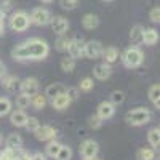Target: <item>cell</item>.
Returning <instances> with one entry per match:
<instances>
[{
	"label": "cell",
	"instance_id": "1",
	"mask_svg": "<svg viewBox=\"0 0 160 160\" xmlns=\"http://www.w3.org/2000/svg\"><path fill=\"white\" fill-rule=\"evenodd\" d=\"M50 55V45L45 40L34 37L29 38L26 42L16 45L11 50V56L16 61H38V59H45Z\"/></svg>",
	"mask_w": 160,
	"mask_h": 160
},
{
	"label": "cell",
	"instance_id": "2",
	"mask_svg": "<svg viewBox=\"0 0 160 160\" xmlns=\"http://www.w3.org/2000/svg\"><path fill=\"white\" fill-rule=\"evenodd\" d=\"M125 122L131 127H142L146 123L151 122V112L146 108H136L127 112L125 115Z\"/></svg>",
	"mask_w": 160,
	"mask_h": 160
},
{
	"label": "cell",
	"instance_id": "3",
	"mask_svg": "<svg viewBox=\"0 0 160 160\" xmlns=\"http://www.w3.org/2000/svg\"><path fill=\"white\" fill-rule=\"evenodd\" d=\"M122 61H123V66L128 69H135V68H139L144 61V55L142 51L138 48V47H130L123 51L122 55Z\"/></svg>",
	"mask_w": 160,
	"mask_h": 160
},
{
	"label": "cell",
	"instance_id": "4",
	"mask_svg": "<svg viewBox=\"0 0 160 160\" xmlns=\"http://www.w3.org/2000/svg\"><path fill=\"white\" fill-rule=\"evenodd\" d=\"M10 28L11 31L15 32H24L29 29L31 26V19H29V15L26 11H15L13 15L10 16Z\"/></svg>",
	"mask_w": 160,
	"mask_h": 160
},
{
	"label": "cell",
	"instance_id": "5",
	"mask_svg": "<svg viewBox=\"0 0 160 160\" xmlns=\"http://www.w3.org/2000/svg\"><path fill=\"white\" fill-rule=\"evenodd\" d=\"M29 19H31V24L34 26H47L50 24V19H51V13L47 10V8H34L32 13L29 15Z\"/></svg>",
	"mask_w": 160,
	"mask_h": 160
},
{
	"label": "cell",
	"instance_id": "6",
	"mask_svg": "<svg viewBox=\"0 0 160 160\" xmlns=\"http://www.w3.org/2000/svg\"><path fill=\"white\" fill-rule=\"evenodd\" d=\"M101 53H102L101 42H98V40H88V42H85L83 56H87L90 59H98V58H101Z\"/></svg>",
	"mask_w": 160,
	"mask_h": 160
},
{
	"label": "cell",
	"instance_id": "7",
	"mask_svg": "<svg viewBox=\"0 0 160 160\" xmlns=\"http://www.w3.org/2000/svg\"><path fill=\"white\" fill-rule=\"evenodd\" d=\"M98 151H99V146H98L96 141H93V139H87V141L82 142V146H80V154H82L83 160H88L91 157H96Z\"/></svg>",
	"mask_w": 160,
	"mask_h": 160
},
{
	"label": "cell",
	"instance_id": "8",
	"mask_svg": "<svg viewBox=\"0 0 160 160\" xmlns=\"http://www.w3.org/2000/svg\"><path fill=\"white\" fill-rule=\"evenodd\" d=\"M34 135H35V138H37L38 141L45 142V141L55 139L56 130H55V127H51V125H40V127L34 131Z\"/></svg>",
	"mask_w": 160,
	"mask_h": 160
},
{
	"label": "cell",
	"instance_id": "9",
	"mask_svg": "<svg viewBox=\"0 0 160 160\" xmlns=\"http://www.w3.org/2000/svg\"><path fill=\"white\" fill-rule=\"evenodd\" d=\"M19 90H21V93H24V95L34 96L35 93H38V80L34 78V77H28V78L21 80Z\"/></svg>",
	"mask_w": 160,
	"mask_h": 160
},
{
	"label": "cell",
	"instance_id": "10",
	"mask_svg": "<svg viewBox=\"0 0 160 160\" xmlns=\"http://www.w3.org/2000/svg\"><path fill=\"white\" fill-rule=\"evenodd\" d=\"M83 47H85V42L82 38H71V42H69V47H68V53H69V56L77 59V58H82L83 56Z\"/></svg>",
	"mask_w": 160,
	"mask_h": 160
},
{
	"label": "cell",
	"instance_id": "11",
	"mask_svg": "<svg viewBox=\"0 0 160 160\" xmlns=\"http://www.w3.org/2000/svg\"><path fill=\"white\" fill-rule=\"evenodd\" d=\"M50 26L55 34H66L69 29V21L66 19L64 16H51L50 19Z\"/></svg>",
	"mask_w": 160,
	"mask_h": 160
},
{
	"label": "cell",
	"instance_id": "12",
	"mask_svg": "<svg viewBox=\"0 0 160 160\" xmlns=\"http://www.w3.org/2000/svg\"><path fill=\"white\" fill-rule=\"evenodd\" d=\"M115 114V106L111 102V101H102L98 109H96V115L101 118V120H108V118H112Z\"/></svg>",
	"mask_w": 160,
	"mask_h": 160
},
{
	"label": "cell",
	"instance_id": "13",
	"mask_svg": "<svg viewBox=\"0 0 160 160\" xmlns=\"http://www.w3.org/2000/svg\"><path fill=\"white\" fill-rule=\"evenodd\" d=\"M93 75H95L98 80H108V78L112 75L111 64H108V62H99V64H96L95 69H93Z\"/></svg>",
	"mask_w": 160,
	"mask_h": 160
},
{
	"label": "cell",
	"instance_id": "14",
	"mask_svg": "<svg viewBox=\"0 0 160 160\" xmlns=\"http://www.w3.org/2000/svg\"><path fill=\"white\" fill-rule=\"evenodd\" d=\"M71 99H69V96L66 95V91L64 93H59L58 96H55L51 99V106H53V109H56V111H66L71 106Z\"/></svg>",
	"mask_w": 160,
	"mask_h": 160
},
{
	"label": "cell",
	"instance_id": "15",
	"mask_svg": "<svg viewBox=\"0 0 160 160\" xmlns=\"http://www.w3.org/2000/svg\"><path fill=\"white\" fill-rule=\"evenodd\" d=\"M26 120H28V114H26L22 109H18V111H11L10 112V122L11 125L15 127H24L26 125Z\"/></svg>",
	"mask_w": 160,
	"mask_h": 160
},
{
	"label": "cell",
	"instance_id": "16",
	"mask_svg": "<svg viewBox=\"0 0 160 160\" xmlns=\"http://www.w3.org/2000/svg\"><path fill=\"white\" fill-rule=\"evenodd\" d=\"M19 83H21V80L15 75H5L3 80L0 82V85H3V88L8 91V93H13V91H16L19 88Z\"/></svg>",
	"mask_w": 160,
	"mask_h": 160
},
{
	"label": "cell",
	"instance_id": "17",
	"mask_svg": "<svg viewBox=\"0 0 160 160\" xmlns=\"http://www.w3.org/2000/svg\"><path fill=\"white\" fill-rule=\"evenodd\" d=\"M82 26L87 29V31H93L99 26V18L93 13H87V15L82 18Z\"/></svg>",
	"mask_w": 160,
	"mask_h": 160
},
{
	"label": "cell",
	"instance_id": "18",
	"mask_svg": "<svg viewBox=\"0 0 160 160\" xmlns=\"http://www.w3.org/2000/svg\"><path fill=\"white\" fill-rule=\"evenodd\" d=\"M48 102V98L45 96V93H35L34 96H31V106L35 111H42Z\"/></svg>",
	"mask_w": 160,
	"mask_h": 160
},
{
	"label": "cell",
	"instance_id": "19",
	"mask_svg": "<svg viewBox=\"0 0 160 160\" xmlns=\"http://www.w3.org/2000/svg\"><path fill=\"white\" fill-rule=\"evenodd\" d=\"M158 42V32L155 31V29H144L142 31V43H146V45H149V47H152V45H155Z\"/></svg>",
	"mask_w": 160,
	"mask_h": 160
},
{
	"label": "cell",
	"instance_id": "20",
	"mask_svg": "<svg viewBox=\"0 0 160 160\" xmlns=\"http://www.w3.org/2000/svg\"><path fill=\"white\" fill-rule=\"evenodd\" d=\"M101 56L104 59V62H108V64H112L118 59V50L115 47H108V48H102V53H101Z\"/></svg>",
	"mask_w": 160,
	"mask_h": 160
},
{
	"label": "cell",
	"instance_id": "21",
	"mask_svg": "<svg viewBox=\"0 0 160 160\" xmlns=\"http://www.w3.org/2000/svg\"><path fill=\"white\" fill-rule=\"evenodd\" d=\"M148 96H149V101L158 109V108H160V85H158V83H154V85L149 87Z\"/></svg>",
	"mask_w": 160,
	"mask_h": 160
},
{
	"label": "cell",
	"instance_id": "22",
	"mask_svg": "<svg viewBox=\"0 0 160 160\" xmlns=\"http://www.w3.org/2000/svg\"><path fill=\"white\" fill-rule=\"evenodd\" d=\"M5 146L8 149H19V148H22L21 135H18V133H11V135H8V138L5 139Z\"/></svg>",
	"mask_w": 160,
	"mask_h": 160
},
{
	"label": "cell",
	"instance_id": "23",
	"mask_svg": "<svg viewBox=\"0 0 160 160\" xmlns=\"http://www.w3.org/2000/svg\"><path fill=\"white\" fill-rule=\"evenodd\" d=\"M142 31H144V28H142V26H139V24H136V26H133V28H131V31H130V40H131L133 45L142 43Z\"/></svg>",
	"mask_w": 160,
	"mask_h": 160
},
{
	"label": "cell",
	"instance_id": "24",
	"mask_svg": "<svg viewBox=\"0 0 160 160\" xmlns=\"http://www.w3.org/2000/svg\"><path fill=\"white\" fill-rule=\"evenodd\" d=\"M148 141L152 149H157L160 146V128L158 127H154L148 131Z\"/></svg>",
	"mask_w": 160,
	"mask_h": 160
},
{
	"label": "cell",
	"instance_id": "25",
	"mask_svg": "<svg viewBox=\"0 0 160 160\" xmlns=\"http://www.w3.org/2000/svg\"><path fill=\"white\" fill-rule=\"evenodd\" d=\"M64 91H66L64 85H61V83H51V85H48L47 90H45V96L50 98V99H53L55 96H58L59 93H64Z\"/></svg>",
	"mask_w": 160,
	"mask_h": 160
},
{
	"label": "cell",
	"instance_id": "26",
	"mask_svg": "<svg viewBox=\"0 0 160 160\" xmlns=\"http://www.w3.org/2000/svg\"><path fill=\"white\" fill-rule=\"evenodd\" d=\"M138 160H154L155 158V149L152 148H141L136 154Z\"/></svg>",
	"mask_w": 160,
	"mask_h": 160
},
{
	"label": "cell",
	"instance_id": "27",
	"mask_svg": "<svg viewBox=\"0 0 160 160\" xmlns=\"http://www.w3.org/2000/svg\"><path fill=\"white\" fill-rule=\"evenodd\" d=\"M45 149H47V155H48V157L55 158V157L58 155L59 149H61V142H58V141H55V139H51V141H48V144H47Z\"/></svg>",
	"mask_w": 160,
	"mask_h": 160
},
{
	"label": "cell",
	"instance_id": "28",
	"mask_svg": "<svg viewBox=\"0 0 160 160\" xmlns=\"http://www.w3.org/2000/svg\"><path fill=\"white\" fill-rule=\"evenodd\" d=\"M69 42H71V38L68 35H66V34H59V37L56 38V42H55V47H56L58 51H68Z\"/></svg>",
	"mask_w": 160,
	"mask_h": 160
},
{
	"label": "cell",
	"instance_id": "29",
	"mask_svg": "<svg viewBox=\"0 0 160 160\" xmlns=\"http://www.w3.org/2000/svg\"><path fill=\"white\" fill-rule=\"evenodd\" d=\"M75 69V59L71 58V56H66L61 59V71L66 72V74H69Z\"/></svg>",
	"mask_w": 160,
	"mask_h": 160
},
{
	"label": "cell",
	"instance_id": "30",
	"mask_svg": "<svg viewBox=\"0 0 160 160\" xmlns=\"http://www.w3.org/2000/svg\"><path fill=\"white\" fill-rule=\"evenodd\" d=\"M19 149H8V148H5L3 151H0V160H18V151Z\"/></svg>",
	"mask_w": 160,
	"mask_h": 160
},
{
	"label": "cell",
	"instance_id": "31",
	"mask_svg": "<svg viewBox=\"0 0 160 160\" xmlns=\"http://www.w3.org/2000/svg\"><path fill=\"white\" fill-rule=\"evenodd\" d=\"M11 101L8 99V98H0V117H5V115H8L10 112H11Z\"/></svg>",
	"mask_w": 160,
	"mask_h": 160
},
{
	"label": "cell",
	"instance_id": "32",
	"mask_svg": "<svg viewBox=\"0 0 160 160\" xmlns=\"http://www.w3.org/2000/svg\"><path fill=\"white\" fill-rule=\"evenodd\" d=\"M109 99H111V102H112L114 106L123 104V101H125V93H123V91H120V90H114V91L111 93Z\"/></svg>",
	"mask_w": 160,
	"mask_h": 160
},
{
	"label": "cell",
	"instance_id": "33",
	"mask_svg": "<svg viewBox=\"0 0 160 160\" xmlns=\"http://www.w3.org/2000/svg\"><path fill=\"white\" fill-rule=\"evenodd\" d=\"M56 160H71L72 158V149L69 148V146H62L61 144V149L58 152V155L55 157Z\"/></svg>",
	"mask_w": 160,
	"mask_h": 160
},
{
	"label": "cell",
	"instance_id": "34",
	"mask_svg": "<svg viewBox=\"0 0 160 160\" xmlns=\"http://www.w3.org/2000/svg\"><path fill=\"white\" fill-rule=\"evenodd\" d=\"M93 87H95V82H93V78H91V77H85V78L80 80L78 91H85V93H88V91L93 90Z\"/></svg>",
	"mask_w": 160,
	"mask_h": 160
},
{
	"label": "cell",
	"instance_id": "35",
	"mask_svg": "<svg viewBox=\"0 0 160 160\" xmlns=\"http://www.w3.org/2000/svg\"><path fill=\"white\" fill-rule=\"evenodd\" d=\"M16 106H18L19 109H28L29 106H31V96L21 93V95L16 98Z\"/></svg>",
	"mask_w": 160,
	"mask_h": 160
},
{
	"label": "cell",
	"instance_id": "36",
	"mask_svg": "<svg viewBox=\"0 0 160 160\" xmlns=\"http://www.w3.org/2000/svg\"><path fill=\"white\" fill-rule=\"evenodd\" d=\"M38 127H40V122H38V118H37V117H28L24 128H28L29 131H32V133H34Z\"/></svg>",
	"mask_w": 160,
	"mask_h": 160
},
{
	"label": "cell",
	"instance_id": "37",
	"mask_svg": "<svg viewBox=\"0 0 160 160\" xmlns=\"http://www.w3.org/2000/svg\"><path fill=\"white\" fill-rule=\"evenodd\" d=\"M80 0H59V5L64 10H75Z\"/></svg>",
	"mask_w": 160,
	"mask_h": 160
},
{
	"label": "cell",
	"instance_id": "38",
	"mask_svg": "<svg viewBox=\"0 0 160 160\" xmlns=\"http://www.w3.org/2000/svg\"><path fill=\"white\" fill-rule=\"evenodd\" d=\"M102 122H104V120H101L98 115H93V117H90V118H88V125H90L93 130H98V128H101Z\"/></svg>",
	"mask_w": 160,
	"mask_h": 160
},
{
	"label": "cell",
	"instance_id": "39",
	"mask_svg": "<svg viewBox=\"0 0 160 160\" xmlns=\"http://www.w3.org/2000/svg\"><path fill=\"white\" fill-rule=\"evenodd\" d=\"M66 95L69 96V99H71V101H75V99L78 98V88H75V87L66 88Z\"/></svg>",
	"mask_w": 160,
	"mask_h": 160
},
{
	"label": "cell",
	"instance_id": "40",
	"mask_svg": "<svg viewBox=\"0 0 160 160\" xmlns=\"http://www.w3.org/2000/svg\"><path fill=\"white\" fill-rule=\"evenodd\" d=\"M149 18H151L152 22H158V21H160V10H158V7H154V8L151 10Z\"/></svg>",
	"mask_w": 160,
	"mask_h": 160
},
{
	"label": "cell",
	"instance_id": "41",
	"mask_svg": "<svg viewBox=\"0 0 160 160\" xmlns=\"http://www.w3.org/2000/svg\"><path fill=\"white\" fill-rule=\"evenodd\" d=\"M18 160H31V155L21 148V149L18 151Z\"/></svg>",
	"mask_w": 160,
	"mask_h": 160
},
{
	"label": "cell",
	"instance_id": "42",
	"mask_svg": "<svg viewBox=\"0 0 160 160\" xmlns=\"http://www.w3.org/2000/svg\"><path fill=\"white\" fill-rule=\"evenodd\" d=\"M11 7H13V0H3V2H2V7H0V8H2V10L7 13Z\"/></svg>",
	"mask_w": 160,
	"mask_h": 160
},
{
	"label": "cell",
	"instance_id": "43",
	"mask_svg": "<svg viewBox=\"0 0 160 160\" xmlns=\"http://www.w3.org/2000/svg\"><path fill=\"white\" fill-rule=\"evenodd\" d=\"M31 160H47V157L42 152H35V154L31 155Z\"/></svg>",
	"mask_w": 160,
	"mask_h": 160
},
{
	"label": "cell",
	"instance_id": "44",
	"mask_svg": "<svg viewBox=\"0 0 160 160\" xmlns=\"http://www.w3.org/2000/svg\"><path fill=\"white\" fill-rule=\"evenodd\" d=\"M7 75V68H5V64L0 61V82L3 80V77Z\"/></svg>",
	"mask_w": 160,
	"mask_h": 160
},
{
	"label": "cell",
	"instance_id": "45",
	"mask_svg": "<svg viewBox=\"0 0 160 160\" xmlns=\"http://www.w3.org/2000/svg\"><path fill=\"white\" fill-rule=\"evenodd\" d=\"M3 32H5V22H3V19H0V35Z\"/></svg>",
	"mask_w": 160,
	"mask_h": 160
},
{
	"label": "cell",
	"instance_id": "46",
	"mask_svg": "<svg viewBox=\"0 0 160 160\" xmlns=\"http://www.w3.org/2000/svg\"><path fill=\"white\" fill-rule=\"evenodd\" d=\"M0 19H5V11L0 8Z\"/></svg>",
	"mask_w": 160,
	"mask_h": 160
},
{
	"label": "cell",
	"instance_id": "47",
	"mask_svg": "<svg viewBox=\"0 0 160 160\" xmlns=\"http://www.w3.org/2000/svg\"><path fill=\"white\" fill-rule=\"evenodd\" d=\"M42 3H51V2H55V0H40Z\"/></svg>",
	"mask_w": 160,
	"mask_h": 160
},
{
	"label": "cell",
	"instance_id": "48",
	"mask_svg": "<svg viewBox=\"0 0 160 160\" xmlns=\"http://www.w3.org/2000/svg\"><path fill=\"white\" fill-rule=\"evenodd\" d=\"M2 142H3V136H2V133H0V146H2Z\"/></svg>",
	"mask_w": 160,
	"mask_h": 160
},
{
	"label": "cell",
	"instance_id": "49",
	"mask_svg": "<svg viewBox=\"0 0 160 160\" xmlns=\"http://www.w3.org/2000/svg\"><path fill=\"white\" fill-rule=\"evenodd\" d=\"M88 160H101V158H98V157H91V158H88Z\"/></svg>",
	"mask_w": 160,
	"mask_h": 160
},
{
	"label": "cell",
	"instance_id": "50",
	"mask_svg": "<svg viewBox=\"0 0 160 160\" xmlns=\"http://www.w3.org/2000/svg\"><path fill=\"white\" fill-rule=\"evenodd\" d=\"M102 2H112V0H102Z\"/></svg>",
	"mask_w": 160,
	"mask_h": 160
}]
</instances>
